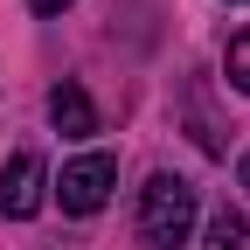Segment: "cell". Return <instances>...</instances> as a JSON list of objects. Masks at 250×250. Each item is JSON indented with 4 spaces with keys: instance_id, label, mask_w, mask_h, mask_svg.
<instances>
[{
    "instance_id": "1",
    "label": "cell",
    "mask_w": 250,
    "mask_h": 250,
    "mask_svg": "<svg viewBox=\"0 0 250 250\" xmlns=\"http://www.w3.org/2000/svg\"><path fill=\"white\" fill-rule=\"evenodd\" d=\"M195 229V181L188 174H153L139 188V243L146 250H181Z\"/></svg>"
},
{
    "instance_id": "2",
    "label": "cell",
    "mask_w": 250,
    "mask_h": 250,
    "mask_svg": "<svg viewBox=\"0 0 250 250\" xmlns=\"http://www.w3.org/2000/svg\"><path fill=\"white\" fill-rule=\"evenodd\" d=\"M111 188H118V160L111 153H77L62 167V181H56V202H62V215H98L111 202Z\"/></svg>"
},
{
    "instance_id": "3",
    "label": "cell",
    "mask_w": 250,
    "mask_h": 250,
    "mask_svg": "<svg viewBox=\"0 0 250 250\" xmlns=\"http://www.w3.org/2000/svg\"><path fill=\"white\" fill-rule=\"evenodd\" d=\"M49 195V167H42V153H14L7 167H0V215H35Z\"/></svg>"
},
{
    "instance_id": "4",
    "label": "cell",
    "mask_w": 250,
    "mask_h": 250,
    "mask_svg": "<svg viewBox=\"0 0 250 250\" xmlns=\"http://www.w3.org/2000/svg\"><path fill=\"white\" fill-rule=\"evenodd\" d=\"M49 118H56L62 139H90V132H98V104L83 98V83H56L49 90Z\"/></svg>"
},
{
    "instance_id": "5",
    "label": "cell",
    "mask_w": 250,
    "mask_h": 250,
    "mask_svg": "<svg viewBox=\"0 0 250 250\" xmlns=\"http://www.w3.org/2000/svg\"><path fill=\"white\" fill-rule=\"evenodd\" d=\"M243 243H250V223H243L236 208H215V215H208V243H202V250H243Z\"/></svg>"
},
{
    "instance_id": "6",
    "label": "cell",
    "mask_w": 250,
    "mask_h": 250,
    "mask_svg": "<svg viewBox=\"0 0 250 250\" xmlns=\"http://www.w3.org/2000/svg\"><path fill=\"white\" fill-rule=\"evenodd\" d=\"M223 70H229V83L243 90V98H250V28H243L236 42H229V56H223Z\"/></svg>"
},
{
    "instance_id": "7",
    "label": "cell",
    "mask_w": 250,
    "mask_h": 250,
    "mask_svg": "<svg viewBox=\"0 0 250 250\" xmlns=\"http://www.w3.org/2000/svg\"><path fill=\"white\" fill-rule=\"evenodd\" d=\"M28 7H35V14H62L70 0H28Z\"/></svg>"
},
{
    "instance_id": "8",
    "label": "cell",
    "mask_w": 250,
    "mask_h": 250,
    "mask_svg": "<svg viewBox=\"0 0 250 250\" xmlns=\"http://www.w3.org/2000/svg\"><path fill=\"white\" fill-rule=\"evenodd\" d=\"M236 181H243V195H250V153H243V160H236Z\"/></svg>"
}]
</instances>
